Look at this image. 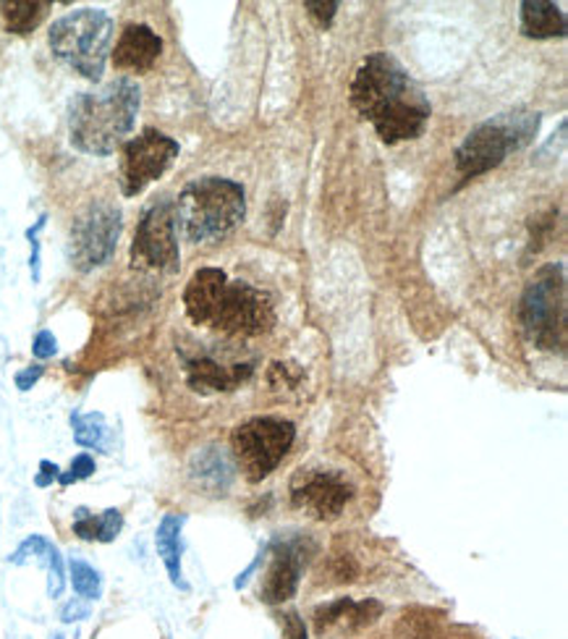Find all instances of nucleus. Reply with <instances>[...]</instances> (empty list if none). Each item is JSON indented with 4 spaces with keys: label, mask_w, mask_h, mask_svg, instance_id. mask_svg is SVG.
<instances>
[{
    "label": "nucleus",
    "mask_w": 568,
    "mask_h": 639,
    "mask_svg": "<svg viewBox=\"0 0 568 639\" xmlns=\"http://www.w3.org/2000/svg\"><path fill=\"white\" fill-rule=\"evenodd\" d=\"M179 262L181 249L174 202L160 200L145 210L134 231L132 268L142 273H176Z\"/></svg>",
    "instance_id": "obj_9"
},
{
    "label": "nucleus",
    "mask_w": 568,
    "mask_h": 639,
    "mask_svg": "<svg viewBox=\"0 0 568 639\" xmlns=\"http://www.w3.org/2000/svg\"><path fill=\"white\" fill-rule=\"evenodd\" d=\"M94 469H98V467H94V459L90 457V453H79V457H74L71 467H68V472H60L58 482L64 487H68V485H74V482L90 480L94 474Z\"/></svg>",
    "instance_id": "obj_26"
},
{
    "label": "nucleus",
    "mask_w": 568,
    "mask_h": 639,
    "mask_svg": "<svg viewBox=\"0 0 568 639\" xmlns=\"http://www.w3.org/2000/svg\"><path fill=\"white\" fill-rule=\"evenodd\" d=\"M297 440V425L283 417H252L231 433V448L244 478L263 482L276 472Z\"/></svg>",
    "instance_id": "obj_7"
},
{
    "label": "nucleus",
    "mask_w": 568,
    "mask_h": 639,
    "mask_svg": "<svg viewBox=\"0 0 568 639\" xmlns=\"http://www.w3.org/2000/svg\"><path fill=\"white\" fill-rule=\"evenodd\" d=\"M32 355L37 359H53L58 355V341L56 336H53V330H40L37 336H34Z\"/></svg>",
    "instance_id": "obj_30"
},
{
    "label": "nucleus",
    "mask_w": 568,
    "mask_h": 639,
    "mask_svg": "<svg viewBox=\"0 0 568 639\" xmlns=\"http://www.w3.org/2000/svg\"><path fill=\"white\" fill-rule=\"evenodd\" d=\"M539 121L543 119H539L537 111H524V108L492 115L490 121L471 128L467 139L458 145L456 171L464 176V181L490 173L511 153H519V149L532 145Z\"/></svg>",
    "instance_id": "obj_4"
},
{
    "label": "nucleus",
    "mask_w": 568,
    "mask_h": 639,
    "mask_svg": "<svg viewBox=\"0 0 568 639\" xmlns=\"http://www.w3.org/2000/svg\"><path fill=\"white\" fill-rule=\"evenodd\" d=\"M140 108L142 90L129 77L79 92L68 105V139L79 153L108 158L132 134Z\"/></svg>",
    "instance_id": "obj_2"
},
{
    "label": "nucleus",
    "mask_w": 568,
    "mask_h": 639,
    "mask_svg": "<svg viewBox=\"0 0 568 639\" xmlns=\"http://www.w3.org/2000/svg\"><path fill=\"white\" fill-rule=\"evenodd\" d=\"M47 226V215H40L37 223L32 228H26V239L32 244V255H30V268H32V281H40V231Z\"/></svg>",
    "instance_id": "obj_29"
},
{
    "label": "nucleus",
    "mask_w": 568,
    "mask_h": 639,
    "mask_svg": "<svg viewBox=\"0 0 568 639\" xmlns=\"http://www.w3.org/2000/svg\"><path fill=\"white\" fill-rule=\"evenodd\" d=\"M43 375H45V367L43 365L24 367V370L16 372V389L19 391H32L34 385H37V380Z\"/></svg>",
    "instance_id": "obj_32"
},
{
    "label": "nucleus",
    "mask_w": 568,
    "mask_h": 639,
    "mask_svg": "<svg viewBox=\"0 0 568 639\" xmlns=\"http://www.w3.org/2000/svg\"><path fill=\"white\" fill-rule=\"evenodd\" d=\"M276 325V304L268 291L246 281H229L210 328L234 338H257Z\"/></svg>",
    "instance_id": "obj_11"
},
{
    "label": "nucleus",
    "mask_w": 568,
    "mask_h": 639,
    "mask_svg": "<svg viewBox=\"0 0 568 639\" xmlns=\"http://www.w3.org/2000/svg\"><path fill=\"white\" fill-rule=\"evenodd\" d=\"M163 53V40L153 26L129 24L113 47V66L119 71L145 74L153 69Z\"/></svg>",
    "instance_id": "obj_14"
},
{
    "label": "nucleus",
    "mask_w": 568,
    "mask_h": 639,
    "mask_svg": "<svg viewBox=\"0 0 568 639\" xmlns=\"http://www.w3.org/2000/svg\"><path fill=\"white\" fill-rule=\"evenodd\" d=\"M265 548L270 553V567L259 582V601L265 605H283L299 593L301 574L314 553V542L304 535H280Z\"/></svg>",
    "instance_id": "obj_12"
},
{
    "label": "nucleus",
    "mask_w": 568,
    "mask_h": 639,
    "mask_svg": "<svg viewBox=\"0 0 568 639\" xmlns=\"http://www.w3.org/2000/svg\"><path fill=\"white\" fill-rule=\"evenodd\" d=\"M229 276L221 268H200L183 289V310L194 325H210L225 294Z\"/></svg>",
    "instance_id": "obj_15"
},
{
    "label": "nucleus",
    "mask_w": 568,
    "mask_h": 639,
    "mask_svg": "<svg viewBox=\"0 0 568 639\" xmlns=\"http://www.w3.org/2000/svg\"><path fill=\"white\" fill-rule=\"evenodd\" d=\"M352 105L386 145L420 139L433 105L401 60L380 51L361 60L352 81Z\"/></svg>",
    "instance_id": "obj_1"
},
{
    "label": "nucleus",
    "mask_w": 568,
    "mask_h": 639,
    "mask_svg": "<svg viewBox=\"0 0 568 639\" xmlns=\"http://www.w3.org/2000/svg\"><path fill=\"white\" fill-rule=\"evenodd\" d=\"M9 563L13 567H24V563H40L47 571V597L64 595L66 590V563L60 550L53 546L43 535H30L19 548L9 556Z\"/></svg>",
    "instance_id": "obj_18"
},
{
    "label": "nucleus",
    "mask_w": 568,
    "mask_h": 639,
    "mask_svg": "<svg viewBox=\"0 0 568 639\" xmlns=\"http://www.w3.org/2000/svg\"><path fill=\"white\" fill-rule=\"evenodd\" d=\"M176 226L191 244L221 242L246 215V194L242 183L204 176L187 183L176 200Z\"/></svg>",
    "instance_id": "obj_3"
},
{
    "label": "nucleus",
    "mask_w": 568,
    "mask_h": 639,
    "mask_svg": "<svg viewBox=\"0 0 568 639\" xmlns=\"http://www.w3.org/2000/svg\"><path fill=\"white\" fill-rule=\"evenodd\" d=\"M189 516L187 514H166L157 525L155 532V548L157 556H160L163 567H166V574L174 587H179L181 593H187L189 582L183 580V567H181V556H183V525H187Z\"/></svg>",
    "instance_id": "obj_19"
},
{
    "label": "nucleus",
    "mask_w": 568,
    "mask_h": 639,
    "mask_svg": "<svg viewBox=\"0 0 568 639\" xmlns=\"http://www.w3.org/2000/svg\"><path fill=\"white\" fill-rule=\"evenodd\" d=\"M299 365H283L276 362L270 367V385L272 389H297L301 383V370H297Z\"/></svg>",
    "instance_id": "obj_28"
},
{
    "label": "nucleus",
    "mask_w": 568,
    "mask_h": 639,
    "mask_svg": "<svg viewBox=\"0 0 568 639\" xmlns=\"http://www.w3.org/2000/svg\"><path fill=\"white\" fill-rule=\"evenodd\" d=\"M252 365H218L215 359L200 357L187 362V383L197 393H229L252 378Z\"/></svg>",
    "instance_id": "obj_17"
},
{
    "label": "nucleus",
    "mask_w": 568,
    "mask_h": 639,
    "mask_svg": "<svg viewBox=\"0 0 568 639\" xmlns=\"http://www.w3.org/2000/svg\"><path fill=\"white\" fill-rule=\"evenodd\" d=\"M113 43V19L102 9H77L53 22L47 45L79 77L100 81Z\"/></svg>",
    "instance_id": "obj_5"
},
{
    "label": "nucleus",
    "mask_w": 568,
    "mask_h": 639,
    "mask_svg": "<svg viewBox=\"0 0 568 639\" xmlns=\"http://www.w3.org/2000/svg\"><path fill=\"white\" fill-rule=\"evenodd\" d=\"M304 11L310 13L320 30H331L338 3H335V0H304Z\"/></svg>",
    "instance_id": "obj_27"
},
{
    "label": "nucleus",
    "mask_w": 568,
    "mask_h": 639,
    "mask_svg": "<svg viewBox=\"0 0 568 639\" xmlns=\"http://www.w3.org/2000/svg\"><path fill=\"white\" fill-rule=\"evenodd\" d=\"M68 571H71V584L74 593H77L81 601H100L102 597V576L100 571L90 567L87 561L71 559L68 561Z\"/></svg>",
    "instance_id": "obj_25"
},
{
    "label": "nucleus",
    "mask_w": 568,
    "mask_h": 639,
    "mask_svg": "<svg viewBox=\"0 0 568 639\" xmlns=\"http://www.w3.org/2000/svg\"><path fill=\"white\" fill-rule=\"evenodd\" d=\"M74 535L87 542H113L123 529V514L119 508H105V512L92 514L90 508H77L74 512Z\"/></svg>",
    "instance_id": "obj_22"
},
{
    "label": "nucleus",
    "mask_w": 568,
    "mask_h": 639,
    "mask_svg": "<svg viewBox=\"0 0 568 639\" xmlns=\"http://www.w3.org/2000/svg\"><path fill=\"white\" fill-rule=\"evenodd\" d=\"M189 478L197 487L212 495H225L234 482V461L218 446H208L197 451L189 461Z\"/></svg>",
    "instance_id": "obj_20"
},
{
    "label": "nucleus",
    "mask_w": 568,
    "mask_h": 639,
    "mask_svg": "<svg viewBox=\"0 0 568 639\" xmlns=\"http://www.w3.org/2000/svg\"><path fill=\"white\" fill-rule=\"evenodd\" d=\"M179 142L157 128H145L121 147L119 183L123 197L142 194L149 183L163 179L174 160L179 158Z\"/></svg>",
    "instance_id": "obj_10"
},
{
    "label": "nucleus",
    "mask_w": 568,
    "mask_h": 639,
    "mask_svg": "<svg viewBox=\"0 0 568 639\" xmlns=\"http://www.w3.org/2000/svg\"><path fill=\"white\" fill-rule=\"evenodd\" d=\"M354 498V485L338 469H301L291 482V506L318 522H333Z\"/></svg>",
    "instance_id": "obj_13"
},
{
    "label": "nucleus",
    "mask_w": 568,
    "mask_h": 639,
    "mask_svg": "<svg viewBox=\"0 0 568 639\" xmlns=\"http://www.w3.org/2000/svg\"><path fill=\"white\" fill-rule=\"evenodd\" d=\"M123 231L121 208L111 200H94L74 217L68 257L79 273H92L111 262Z\"/></svg>",
    "instance_id": "obj_8"
},
{
    "label": "nucleus",
    "mask_w": 568,
    "mask_h": 639,
    "mask_svg": "<svg viewBox=\"0 0 568 639\" xmlns=\"http://www.w3.org/2000/svg\"><path fill=\"white\" fill-rule=\"evenodd\" d=\"M60 478V467L53 464V461H40V472L34 478V485L37 487H51L53 482H58Z\"/></svg>",
    "instance_id": "obj_34"
},
{
    "label": "nucleus",
    "mask_w": 568,
    "mask_h": 639,
    "mask_svg": "<svg viewBox=\"0 0 568 639\" xmlns=\"http://www.w3.org/2000/svg\"><path fill=\"white\" fill-rule=\"evenodd\" d=\"M71 427L77 446L92 448V451H105L108 448V423L100 412L71 414Z\"/></svg>",
    "instance_id": "obj_24"
},
{
    "label": "nucleus",
    "mask_w": 568,
    "mask_h": 639,
    "mask_svg": "<svg viewBox=\"0 0 568 639\" xmlns=\"http://www.w3.org/2000/svg\"><path fill=\"white\" fill-rule=\"evenodd\" d=\"M382 603L380 601H352V597H338V601L320 605L314 610V627L320 635H325L327 629L341 627L346 631H359L372 627L375 621L382 616Z\"/></svg>",
    "instance_id": "obj_16"
},
{
    "label": "nucleus",
    "mask_w": 568,
    "mask_h": 639,
    "mask_svg": "<svg viewBox=\"0 0 568 639\" xmlns=\"http://www.w3.org/2000/svg\"><path fill=\"white\" fill-rule=\"evenodd\" d=\"M519 22L526 37L547 40V37H564L566 35V13L556 3L547 0H524L519 5Z\"/></svg>",
    "instance_id": "obj_21"
},
{
    "label": "nucleus",
    "mask_w": 568,
    "mask_h": 639,
    "mask_svg": "<svg viewBox=\"0 0 568 639\" xmlns=\"http://www.w3.org/2000/svg\"><path fill=\"white\" fill-rule=\"evenodd\" d=\"M47 11H51V3H43V0H5V3H0V16H3L5 30L11 35H32L45 22Z\"/></svg>",
    "instance_id": "obj_23"
},
{
    "label": "nucleus",
    "mask_w": 568,
    "mask_h": 639,
    "mask_svg": "<svg viewBox=\"0 0 568 639\" xmlns=\"http://www.w3.org/2000/svg\"><path fill=\"white\" fill-rule=\"evenodd\" d=\"M283 639H310L307 637V624L297 610H289L283 616Z\"/></svg>",
    "instance_id": "obj_31"
},
{
    "label": "nucleus",
    "mask_w": 568,
    "mask_h": 639,
    "mask_svg": "<svg viewBox=\"0 0 568 639\" xmlns=\"http://www.w3.org/2000/svg\"><path fill=\"white\" fill-rule=\"evenodd\" d=\"M53 639H66V637H64V635H56V637H53Z\"/></svg>",
    "instance_id": "obj_35"
},
{
    "label": "nucleus",
    "mask_w": 568,
    "mask_h": 639,
    "mask_svg": "<svg viewBox=\"0 0 568 639\" xmlns=\"http://www.w3.org/2000/svg\"><path fill=\"white\" fill-rule=\"evenodd\" d=\"M519 317L537 349L566 351L568 307L564 265H545L543 270H537L522 294Z\"/></svg>",
    "instance_id": "obj_6"
},
{
    "label": "nucleus",
    "mask_w": 568,
    "mask_h": 639,
    "mask_svg": "<svg viewBox=\"0 0 568 639\" xmlns=\"http://www.w3.org/2000/svg\"><path fill=\"white\" fill-rule=\"evenodd\" d=\"M81 618H90V601H71L66 605L64 610H60V621L64 624H74V621H81Z\"/></svg>",
    "instance_id": "obj_33"
}]
</instances>
